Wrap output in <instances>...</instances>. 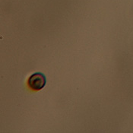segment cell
<instances>
[{"label": "cell", "instance_id": "6da1fadb", "mask_svg": "<svg viewBox=\"0 0 133 133\" xmlns=\"http://www.w3.org/2000/svg\"><path fill=\"white\" fill-rule=\"evenodd\" d=\"M46 83V78L44 74L36 72L31 75L28 78V87L33 91H40L44 88Z\"/></svg>", "mask_w": 133, "mask_h": 133}]
</instances>
